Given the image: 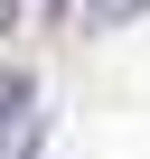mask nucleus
<instances>
[{"instance_id": "f257e3e1", "label": "nucleus", "mask_w": 150, "mask_h": 159, "mask_svg": "<svg viewBox=\"0 0 150 159\" xmlns=\"http://www.w3.org/2000/svg\"><path fill=\"white\" fill-rule=\"evenodd\" d=\"M150 10V0H94V10H85V28H122V19H141Z\"/></svg>"}, {"instance_id": "7ed1b4c3", "label": "nucleus", "mask_w": 150, "mask_h": 159, "mask_svg": "<svg viewBox=\"0 0 150 159\" xmlns=\"http://www.w3.org/2000/svg\"><path fill=\"white\" fill-rule=\"evenodd\" d=\"M10 19H19V0H0V38H10Z\"/></svg>"}, {"instance_id": "f03ea898", "label": "nucleus", "mask_w": 150, "mask_h": 159, "mask_svg": "<svg viewBox=\"0 0 150 159\" xmlns=\"http://www.w3.org/2000/svg\"><path fill=\"white\" fill-rule=\"evenodd\" d=\"M19 103H28V75H19V66H0V122H10Z\"/></svg>"}]
</instances>
